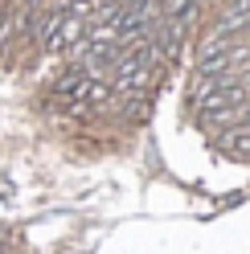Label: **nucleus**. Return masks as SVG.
<instances>
[{
  "label": "nucleus",
  "mask_w": 250,
  "mask_h": 254,
  "mask_svg": "<svg viewBox=\"0 0 250 254\" xmlns=\"http://www.w3.org/2000/svg\"><path fill=\"white\" fill-rule=\"evenodd\" d=\"M86 17H74V12H58V17H45L41 25V50L45 54H70L74 45H82L86 37Z\"/></svg>",
  "instance_id": "f257e3e1"
}]
</instances>
